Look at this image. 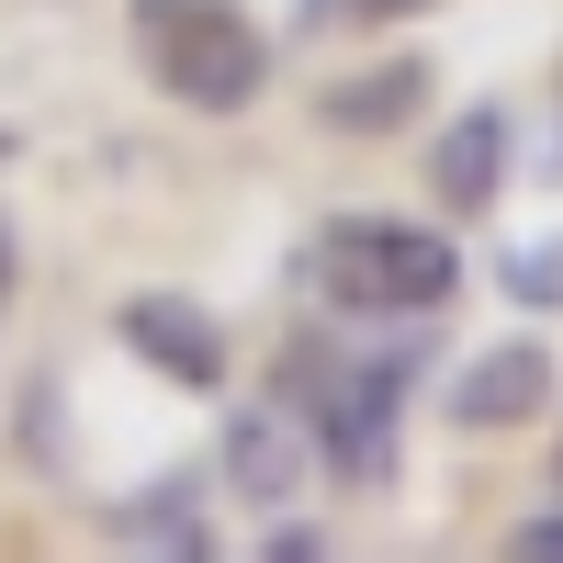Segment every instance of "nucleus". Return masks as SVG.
<instances>
[{"mask_svg": "<svg viewBox=\"0 0 563 563\" xmlns=\"http://www.w3.org/2000/svg\"><path fill=\"white\" fill-rule=\"evenodd\" d=\"M496 294H507V305H530V316H552V305H563V238L507 249V260H496Z\"/></svg>", "mask_w": 563, "mask_h": 563, "instance_id": "nucleus-10", "label": "nucleus"}, {"mask_svg": "<svg viewBox=\"0 0 563 563\" xmlns=\"http://www.w3.org/2000/svg\"><path fill=\"white\" fill-rule=\"evenodd\" d=\"M507 552H519V563H563V507H541V519H519V530H507Z\"/></svg>", "mask_w": 563, "mask_h": 563, "instance_id": "nucleus-13", "label": "nucleus"}, {"mask_svg": "<svg viewBox=\"0 0 563 563\" xmlns=\"http://www.w3.org/2000/svg\"><path fill=\"white\" fill-rule=\"evenodd\" d=\"M260 552H271V563H316V552H327V530H316V519H282V507H271Z\"/></svg>", "mask_w": 563, "mask_h": 563, "instance_id": "nucleus-12", "label": "nucleus"}, {"mask_svg": "<svg viewBox=\"0 0 563 563\" xmlns=\"http://www.w3.org/2000/svg\"><path fill=\"white\" fill-rule=\"evenodd\" d=\"M417 395V350H339V339H294L271 372V406L305 429V462L327 485L372 496L395 474V429Z\"/></svg>", "mask_w": 563, "mask_h": 563, "instance_id": "nucleus-1", "label": "nucleus"}, {"mask_svg": "<svg viewBox=\"0 0 563 563\" xmlns=\"http://www.w3.org/2000/svg\"><path fill=\"white\" fill-rule=\"evenodd\" d=\"M316 12H339L361 34H384V23H417V12H440V0H316Z\"/></svg>", "mask_w": 563, "mask_h": 563, "instance_id": "nucleus-11", "label": "nucleus"}, {"mask_svg": "<svg viewBox=\"0 0 563 563\" xmlns=\"http://www.w3.org/2000/svg\"><path fill=\"white\" fill-rule=\"evenodd\" d=\"M124 34H135V68L158 79V102L203 113V124L260 113V90H271L260 12H238V0H135Z\"/></svg>", "mask_w": 563, "mask_h": 563, "instance_id": "nucleus-3", "label": "nucleus"}, {"mask_svg": "<svg viewBox=\"0 0 563 563\" xmlns=\"http://www.w3.org/2000/svg\"><path fill=\"white\" fill-rule=\"evenodd\" d=\"M12 305H23V238H12V214H0V327H12Z\"/></svg>", "mask_w": 563, "mask_h": 563, "instance_id": "nucleus-14", "label": "nucleus"}, {"mask_svg": "<svg viewBox=\"0 0 563 563\" xmlns=\"http://www.w3.org/2000/svg\"><path fill=\"white\" fill-rule=\"evenodd\" d=\"M552 406V350L541 339H496V350H474L451 372V395H440V417L462 440H507V429H530V417Z\"/></svg>", "mask_w": 563, "mask_h": 563, "instance_id": "nucleus-5", "label": "nucleus"}, {"mask_svg": "<svg viewBox=\"0 0 563 563\" xmlns=\"http://www.w3.org/2000/svg\"><path fill=\"white\" fill-rule=\"evenodd\" d=\"M113 350H135L180 395H225L238 384V339H225V316L203 294H124L113 305Z\"/></svg>", "mask_w": 563, "mask_h": 563, "instance_id": "nucleus-4", "label": "nucleus"}, {"mask_svg": "<svg viewBox=\"0 0 563 563\" xmlns=\"http://www.w3.org/2000/svg\"><path fill=\"white\" fill-rule=\"evenodd\" d=\"M214 474H225L238 507H294V485H305V429H294L282 406H238V417H225V440H214Z\"/></svg>", "mask_w": 563, "mask_h": 563, "instance_id": "nucleus-7", "label": "nucleus"}, {"mask_svg": "<svg viewBox=\"0 0 563 563\" xmlns=\"http://www.w3.org/2000/svg\"><path fill=\"white\" fill-rule=\"evenodd\" d=\"M305 282L350 327H429L462 294V249L451 225H417V214H327L305 238Z\"/></svg>", "mask_w": 563, "mask_h": 563, "instance_id": "nucleus-2", "label": "nucleus"}, {"mask_svg": "<svg viewBox=\"0 0 563 563\" xmlns=\"http://www.w3.org/2000/svg\"><path fill=\"white\" fill-rule=\"evenodd\" d=\"M102 541H113V552L203 563V552H214V530H203V485H192V474H169V485H147V496H124L113 519H102Z\"/></svg>", "mask_w": 563, "mask_h": 563, "instance_id": "nucleus-9", "label": "nucleus"}, {"mask_svg": "<svg viewBox=\"0 0 563 563\" xmlns=\"http://www.w3.org/2000/svg\"><path fill=\"white\" fill-rule=\"evenodd\" d=\"M507 147H519V113L507 102H474V113H451L429 135V203L462 225V214H496L507 192Z\"/></svg>", "mask_w": 563, "mask_h": 563, "instance_id": "nucleus-6", "label": "nucleus"}, {"mask_svg": "<svg viewBox=\"0 0 563 563\" xmlns=\"http://www.w3.org/2000/svg\"><path fill=\"white\" fill-rule=\"evenodd\" d=\"M429 90H440L429 57H372V68H350V79L316 90V124L327 135H406L417 113H429Z\"/></svg>", "mask_w": 563, "mask_h": 563, "instance_id": "nucleus-8", "label": "nucleus"}]
</instances>
